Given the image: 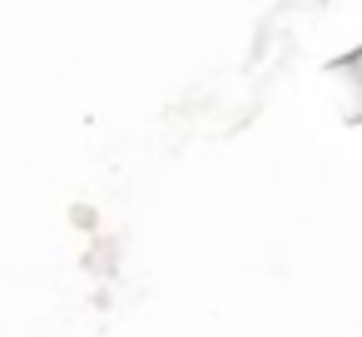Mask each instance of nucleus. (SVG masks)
I'll list each match as a JSON object with an SVG mask.
<instances>
[]
</instances>
